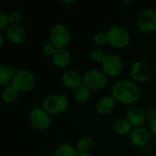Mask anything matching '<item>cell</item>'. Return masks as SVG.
I'll list each match as a JSON object with an SVG mask.
<instances>
[{
	"mask_svg": "<svg viewBox=\"0 0 156 156\" xmlns=\"http://www.w3.org/2000/svg\"><path fill=\"white\" fill-rule=\"evenodd\" d=\"M112 95L116 101L123 104H134L141 98V90L133 81L130 80H120L112 86Z\"/></svg>",
	"mask_w": 156,
	"mask_h": 156,
	"instance_id": "6da1fadb",
	"label": "cell"
},
{
	"mask_svg": "<svg viewBox=\"0 0 156 156\" xmlns=\"http://www.w3.org/2000/svg\"><path fill=\"white\" fill-rule=\"evenodd\" d=\"M36 84L37 77L35 73L28 69L17 70L11 82V85L18 92H28L35 88Z\"/></svg>",
	"mask_w": 156,
	"mask_h": 156,
	"instance_id": "7a4b0ae2",
	"label": "cell"
},
{
	"mask_svg": "<svg viewBox=\"0 0 156 156\" xmlns=\"http://www.w3.org/2000/svg\"><path fill=\"white\" fill-rule=\"evenodd\" d=\"M49 42L57 48H66L71 40V33L69 28L64 24H55L51 27L48 33Z\"/></svg>",
	"mask_w": 156,
	"mask_h": 156,
	"instance_id": "3957f363",
	"label": "cell"
},
{
	"mask_svg": "<svg viewBox=\"0 0 156 156\" xmlns=\"http://www.w3.org/2000/svg\"><path fill=\"white\" fill-rule=\"evenodd\" d=\"M108 43L112 47L122 48L127 47L131 42L129 30L122 26H112L107 30Z\"/></svg>",
	"mask_w": 156,
	"mask_h": 156,
	"instance_id": "277c9868",
	"label": "cell"
},
{
	"mask_svg": "<svg viewBox=\"0 0 156 156\" xmlns=\"http://www.w3.org/2000/svg\"><path fill=\"white\" fill-rule=\"evenodd\" d=\"M108 83L107 75L99 69H89L83 74V85L90 90H102Z\"/></svg>",
	"mask_w": 156,
	"mask_h": 156,
	"instance_id": "5b68a950",
	"label": "cell"
},
{
	"mask_svg": "<svg viewBox=\"0 0 156 156\" xmlns=\"http://www.w3.org/2000/svg\"><path fill=\"white\" fill-rule=\"evenodd\" d=\"M43 109L49 114H58L68 108V100L65 95L51 94L47 96L42 102Z\"/></svg>",
	"mask_w": 156,
	"mask_h": 156,
	"instance_id": "8992f818",
	"label": "cell"
},
{
	"mask_svg": "<svg viewBox=\"0 0 156 156\" xmlns=\"http://www.w3.org/2000/svg\"><path fill=\"white\" fill-rule=\"evenodd\" d=\"M136 25L140 31L151 33L156 30V11L152 8L143 9L136 17Z\"/></svg>",
	"mask_w": 156,
	"mask_h": 156,
	"instance_id": "52a82bcc",
	"label": "cell"
},
{
	"mask_svg": "<svg viewBox=\"0 0 156 156\" xmlns=\"http://www.w3.org/2000/svg\"><path fill=\"white\" fill-rule=\"evenodd\" d=\"M101 70L110 77H116L120 75L123 69L122 58L116 54H108L105 56L101 64Z\"/></svg>",
	"mask_w": 156,
	"mask_h": 156,
	"instance_id": "ba28073f",
	"label": "cell"
},
{
	"mask_svg": "<svg viewBox=\"0 0 156 156\" xmlns=\"http://www.w3.org/2000/svg\"><path fill=\"white\" fill-rule=\"evenodd\" d=\"M29 122L37 130H46L51 123V118L43 108H34L29 113Z\"/></svg>",
	"mask_w": 156,
	"mask_h": 156,
	"instance_id": "9c48e42d",
	"label": "cell"
},
{
	"mask_svg": "<svg viewBox=\"0 0 156 156\" xmlns=\"http://www.w3.org/2000/svg\"><path fill=\"white\" fill-rule=\"evenodd\" d=\"M132 78L141 83L147 82L151 78V68L144 60H136L131 69Z\"/></svg>",
	"mask_w": 156,
	"mask_h": 156,
	"instance_id": "30bf717a",
	"label": "cell"
},
{
	"mask_svg": "<svg viewBox=\"0 0 156 156\" xmlns=\"http://www.w3.org/2000/svg\"><path fill=\"white\" fill-rule=\"evenodd\" d=\"M130 140L134 146L144 147L149 144L151 140V133L147 128L144 126L135 127L130 133Z\"/></svg>",
	"mask_w": 156,
	"mask_h": 156,
	"instance_id": "8fae6325",
	"label": "cell"
},
{
	"mask_svg": "<svg viewBox=\"0 0 156 156\" xmlns=\"http://www.w3.org/2000/svg\"><path fill=\"white\" fill-rule=\"evenodd\" d=\"M125 117L132 126L140 127L146 120L145 111L139 106H131L127 109L125 112Z\"/></svg>",
	"mask_w": 156,
	"mask_h": 156,
	"instance_id": "7c38bea8",
	"label": "cell"
},
{
	"mask_svg": "<svg viewBox=\"0 0 156 156\" xmlns=\"http://www.w3.org/2000/svg\"><path fill=\"white\" fill-rule=\"evenodd\" d=\"M61 81L66 88L69 90H76L82 85L83 76H81L80 73L77 70L69 69L63 73L61 77Z\"/></svg>",
	"mask_w": 156,
	"mask_h": 156,
	"instance_id": "4fadbf2b",
	"label": "cell"
},
{
	"mask_svg": "<svg viewBox=\"0 0 156 156\" xmlns=\"http://www.w3.org/2000/svg\"><path fill=\"white\" fill-rule=\"evenodd\" d=\"M5 34L8 39L16 45H20L26 40V30L20 25H9L5 29Z\"/></svg>",
	"mask_w": 156,
	"mask_h": 156,
	"instance_id": "5bb4252c",
	"label": "cell"
},
{
	"mask_svg": "<svg viewBox=\"0 0 156 156\" xmlns=\"http://www.w3.org/2000/svg\"><path fill=\"white\" fill-rule=\"evenodd\" d=\"M116 104V100L111 95H105L101 97L96 103V110L100 114H109L111 113Z\"/></svg>",
	"mask_w": 156,
	"mask_h": 156,
	"instance_id": "9a60e30c",
	"label": "cell"
},
{
	"mask_svg": "<svg viewBox=\"0 0 156 156\" xmlns=\"http://www.w3.org/2000/svg\"><path fill=\"white\" fill-rule=\"evenodd\" d=\"M52 61L58 68H66L70 62V54L66 48H58L52 56Z\"/></svg>",
	"mask_w": 156,
	"mask_h": 156,
	"instance_id": "2e32d148",
	"label": "cell"
},
{
	"mask_svg": "<svg viewBox=\"0 0 156 156\" xmlns=\"http://www.w3.org/2000/svg\"><path fill=\"white\" fill-rule=\"evenodd\" d=\"M17 70L14 67H8L5 65L0 66V85L5 86L12 82V80Z\"/></svg>",
	"mask_w": 156,
	"mask_h": 156,
	"instance_id": "e0dca14e",
	"label": "cell"
},
{
	"mask_svg": "<svg viewBox=\"0 0 156 156\" xmlns=\"http://www.w3.org/2000/svg\"><path fill=\"white\" fill-rule=\"evenodd\" d=\"M94 146V140L90 135H84L80 137L76 144V149L79 154L81 153H90Z\"/></svg>",
	"mask_w": 156,
	"mask_h": 156,
	"instance_id": "ac0fdd59",
	"label": "cell"
},
{
	"mask_svg": "<svg viewBox=\"0 0 156 156\" xmlns=\"http://www.w3.org/2000/svg\"><path fill=\"white\" fill-rule=\"evenodd\" d=\"M113 130L120 135H126L131 133L132 125L126 118H118L113 122Z\"/></svg>",
	"mask_w": 156,
	"mask_h": 156,
	"instance_id": "d6986e66",
	"label": "cell"
},
{
	"mask_svg": "<svg viewBox=\"0 0 156 156\" xmlns=\"http://www.w3.org/2000/svg\"><path fill=\"white\" fill-rule=\"evenodd\" d=\"M79 152L77 151L76 147L71 145L70 144H63L59 145L55 153L54 156H78Z\"/></svg>",
	"mask_w": 156,
	"mask_h": 156,
	"instance_id": "ffe728a7",
	"label": "cell"
},
{
	"mask_svg": "<svg viewBox=\"0 0 156 156\" xmlns=\"http://www.w3.org/2000/svg\"><path fill=\"white\" fill-rule=\"evenodd\" d=\"M17 97H18V91L12 85L5 87L2 91V99L4 101L7 103L15 102Z\"/></svg>",
	"mask_w": 156,
	"mask_h": 156,
	"instance_id": "44dd1931",
	"label": "cell"
},
{
	"mask_svg": "<svg viewBox=\"0 0 156 156\" xmlns=\"http://www.w3.org/2000/svg\"><path fill=\"white\" fill-rule=\"evenodd\" d=\"M90 96V90L85 85H81L80 87L74 90V98L79 102H84L89 100Z\"/></svg>",
	"mask_w": 156,
	"mask_h": 156,
	"instance_id": "7402d4cb",
	"label": "cell"
},
{
	"mask_svg": "<svg viewBox=\"0 0 156 156\" xmlns=\"http://www.w3.org/2000/svg\"><path fill=\"white\" fill-rule=\"evenodd\" d=\"M105 56L106 55H105L104 51L101 48H94L90 53V57L91 60L95 63H101V64Z\"/></svg>",
	"mask_w": 156,
	"mask_h": 156,
	"instance_id": "603a6c76",
	"label": "cell"
},
{
	"mask_svg": "<svg viewBox=\"0 0 156 156\" xmlns=\"http://www.w3.org/2000/svg\"><path fill=\"white\" fill-rule=\"evenodd\" d=\"M8 19L10 25H19L22 20V14L17 10H13L8 13Z\"/></svg>",
	"mask_w": 156,
	"mask_h": 156,
	"instance_id": "cb8c5ba5",
	"label": "cell"
},
{
	"mask_svg": "<svg viewBox=\"0 0 156 156\" xmlns=\"http://www.w3.org/2000/svg\"><path fill=\"white\" fill-rule=\"evenodd\" d=\"M93 41L100 46L105 45L108 42V36H107V32H103V31H99L97 32L94 36H93Z\"/></svg>",
	"mask_w": 156,
	"mask_h": 156,
	"instance_id": "d4e9b609",
	"label": "cell"
},
{
	"mask_svg": "<svg viewBox=\"0 0 156 156\" xmlns=\"http://www.w3.org/2000/svg\"><path fill=\"white\" fill-rule=\"evenodd\" d=\"M9 19L8 14H6L4 10H0V30L3 31L9 27Z\"/></svg>",
	"mask_w": 156,
	"mask_h": 156,
	"instance_id": "484cf974",
	"label": "cell"
},
{
	"mask_svg": "<svg viewBox=\"0 0 156 156\" xmlns=\"http://www.w3.org/2000/svg\"><path fill=\"white\" fill-rule=\"evenodd\" d=\"M58 48L51 43V42H47L44 46H43V53L47 56H53V54L56 52Z\"/></svg>",
	"mask_w": 156,
	"mask_h": 156,
	"instance_id": "4316f807",
	"label": "cell"
},
{
	"mask_svg": "<svg viewBox=\"0 0 156 156\" xmlns=\"http://www.w3.org/2000/svg\"><path fill=\"white\" fill-rule=\"evenodd\" d=\"M146 116L152 121L156 119V107H150L146 112Z\"/></svg>",
	"mask_w": 156,
	"mask_h": 156,
	"instance_id": "83f0119b",
	"label": "cell"
},
{
	"mask_svg": "<svg viewBox=\"0 0 156 156\" xmlns=\"http://www.w3.org/2000/svg\"><path fill=\"white\" fill-rule=\"evenodd\" d=\"M150 132L156 135V119H154L150 122Z\"/></svg>",
	"mask_w": 156,
	"mask_h": 156,
	"instance_id": "f1b7e54d",
	"label": "cell"
},
{
	"mask_svg": "<svg viewBox=\"0 0 156 156\" xmlns=\"http://www.w3.org/2000/svg\"><path fill=\"white\" fill-rule=\"evenodd\" d=\"M5 45V41H4V36L3 34H0V48H3Z\"/></svg>",
	"mask_w": 156,
	"mask_h": 156,
	"instance_id": "f546056e",
	"label": "cell"
},
{
	"mask_svg": "<svg viewBox=\"0 0 156 156\" xmlns=\"http://www.w3.org/2000/svg\"><path fill=\"white\" fill-rule=\"evenodd\" d=\"M78 156H93L90 153H81V154H79Z\"/></svg>",
	"mask_w": 156,
	"mask_h": 156,
	"instance_id": "4dcf8cb0",
	"label": "cell"
},
{
	"mask_svg": "<svg viewBox=\"0 0 156 156\" xmlns=\"http://www.w3.org/2000/svg\"><path fill=\"white\" fill-rule=\"evenodd\" d=\"M62 2L65 3V4H72V3H74L75 1H74V0H63Z\"/></svg>",
	"mask_w": 156,
	"mask_h": 156,
	"instance_id": "1f68e13d",
	"label": "cell"
},
{
	"mask_svg": "<svg viewBox=\"0 0 156 156\" xmlns=\"http://www.w3.org/2000/svg\"><path fill=\"white\" fill-rule=\"evenodd\" d=\"M132 1H122V4H127V3H131Z\"/></svg>",
	"mask_w": 156,
	"mask_h": 156,
	"instance_id": "d6a6232c",
	"label": "cell"
},
{
	"mask_svg": "<svg viewBox=\"0 0 156 156\" xmlns=\"http://www.w3.org/2000/svg\"><path fill=\"white\" fill-rule=\"evenodd\" d=\"M155 70H156V64H155Z\"/></svg>",
	"mask_w": 156,
	"mask_h": 156,
	"instance_id": "836d02e7",
	"label": "cell"
},
{
	"mask_svg": "<svg viewBox=\"0 0 156 156\" xmlns=\"http://www.w3.org/2000/svg\"><path fill=\"white\" fill-rule=\"evenodd\" d=\"M134 156H140V155H134Z\"/></svg>",
	"mask_w": 156,
	"mask_h": 156,
	"instance_id": "e575fe53",
	"label": "cell"
}]
</instances>
